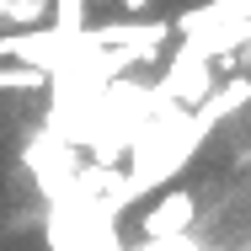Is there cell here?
I'll return each instance as SVG.
<instances>
[{
  "instance_id": "obj_1",
  "label": "cell",
  "mask_w": 251,
  "mask_h": 251,
  "mask_svg": "<svg viewBox=\"0 0 251 251\" xmlns=\"http://www.w3.org/2000/svg\"><path fill=\"white\" fill-rule=\"evenodd\" d=\"M193 214H198V198L187 187H171L166 198L150 203V214L139 219V230H145V241H171V235H182L193 225Z\"/></svg>"
},
{
  "instance_id": "obj_2",
  "label": "cell",
  "mask_w": 251,
  "mask_h": 251,
  "mask_svg": "<svg viewBox=\"0 0 251 251\" xmlns=\"http://www.w3.org/2000/svg\"><path fill=\"white\" fill-rule=\"evenodd\" d=\"M49 86V70L38 64H0V91H38Z\"/></svg>"
},
{
  "instance_id": "obj_3",
  "label": "cell",
  "mask_w": 251,
  "mask_h": 251,
  "mask_svg": "<svg viewBox=\"0 0 251 251\" xmlns=\"http://www.w3.org/2000/svg\"><path fill=\"white\" fill-rule=\"evenodd\" d=\"M145 5H150V0H123V11H145Z\"/></svg>"
},
{
  "instance_id": "obj_4",
  "label": "cell",
  "mask_w": 251,
  "mask_h": 251,
  "mask_svg": "<svg viewBox=\"0 0 251 251\" xmlns=\"http://www.w3.org/2000/svg\"><path fill=\"white\" fill-rule=\"evenodd\" d=\"M241 166H251V150H246V155H241Z\"/></svg>"
}]
</instances>
